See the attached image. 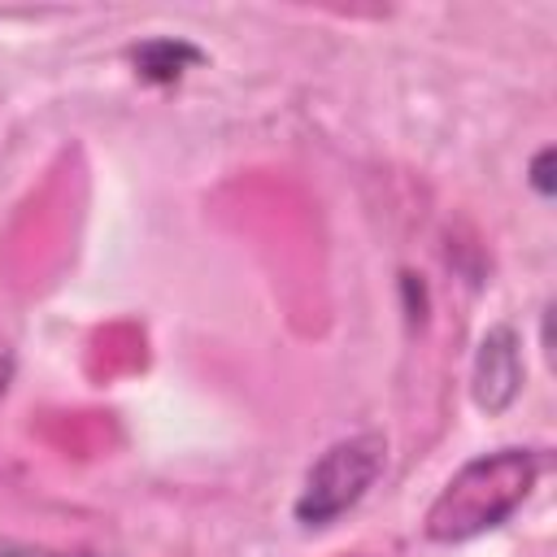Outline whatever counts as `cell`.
<instances>
[{"instance_id": "obj_5", "label": "cell", "mask_w": 557, "mask_h": 557, "mask_svg": "<svg viewBox=\"0 0 557 557\" xmlns=\"http://www.w3.org/2000/svg\"><path fill=\"white\" fill-rule=\"evenodd\" d=\"M553 161H557V152H553V144H544L535 157H531V187H535V196L540 200H548L553 191H557V183H553Z\"/></svg>"}, {"instance_id": "obj_2", "label": "cell", "mask_w": 557, "mask_h": 557, "mask_svg": "<svg viewBox=\"0 0 557 557\" xmlns=\"http://www.w3.org/2000/svg\"><path fill=\"white\" fill-rule=\"evenodd\" d=\"M383 461H387V440L379 431H361V435L331 444L309 466V474L300 483V496L292 505L296 522L300 527H326L339 513H348L374 487V479L383 474Z\"/></svg>"}, {"instance_id": "obj_3", "label": "cell", "mask_w": 557, "mask_h": 557, "mask_svg": "<svg viewBox=\"0 0 557 557\" xmlns=\"http://www.w3.org/2000/svg\"><path fill=\"white\" fill-rule=\"evenodd\" d=\"M470 392L483 413H505L513 396L522 392V352H518V335L509 322H496L483 331L479 352H474Z\"/></svg>"}, {"instance_id": "obj_1", "label": "cell", "mask_w": 557, "mask_h": 557, "mask_svg": "<svg viewBox=\"0 0 557 557\" xmlns=\"http://www.w3.org/2000/svg\"><path fill=\"white\" fill-rule=\"evenodd\" d=\"M540 479L535 448H492L470 457L431 500L422 535L431 544H466L483 531L509 522Z\"/></svg>"}, {"instance_id": "obj_4", "label": "cell", "mask_w": 557, "mask_h": 557, "mask_svg": "<svg viewBox=\"0 0 557 557\" xmlns=\"http://www.w3.org/2000/svg\"><path fill=\"white\" fill-rule=\"evenodd\" d=\"M205 61V52L196 48V44H187V39H174V35H152V39H139L135 48H131V65H135V74L144 78V83H152V87H170V83H178L187 70H196Z\"/></svg>"}, {"instance_id": "obj_6", "label": "cell", "mask_w": 557, "mask_h": 557, "mask_svg": "<svg viewBox=\"0 0 557 557\" xmlns=\"http://www.w3.org/2000/svg\"><path fill=\"white\" fill-rule=\"evenodd\" d=\"M0 557H104V553H57L39 544H0Z\"/></svg>"}]
</instances>
